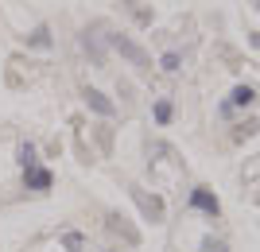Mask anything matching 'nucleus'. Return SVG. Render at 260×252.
<instances>
[{
	"mask_svg": "<svg viewBox=\"0 0 260 252\" xmlns=\"http://www.w3.org/2000/svg\"><path fill=\"white\" fill-rule=\"evenodd\" d=\"M105 43L113 47V51H117V55L124 58L128 66H136L140 74H148V70H152V55H148V51H144L136 39H128V35H120V31H109V35H105Z\"/></svg>",
	"mask_w": 260,
	"mask_h": 252,
	"instance_id": "nucleus-1",
	"label": "nucleus"
},
{
	"mask_svg": "<svg viewBox=\"0 0 260 252\" xmlns=\"http://www.w3.org/2000/svg\"><path fill=\"white\" fill-rule=\"evenodd\" d=\"M82 101H86L89 113H98V117H105V121L117 117V101L109 97V93H101L98 86H82Z\"/></svg>",
	"mask_w": 260,
	"mask_h": 252,
	"instance_id": "nucleus-2",
	"label": "nucleus"
},
{
	"mask_svg": "<svg viewBox=\"0 0 260 252\" xmlns=\"http://www.w3.org/2000/svg\"><path fill=\"white\" fill-rule=\"evenodd\" d=\"M128 194H132V202L140 206V213H144L148 221H163V213H167V209H163V198H159V194H148V190H140L136 183L128 187Z\"/></svg>",
	"mask_w": 260,
	"mask_h": 252,
	"instance_id": "nucleus-3",
	"label": "nucleus"
},
{
	"mask_svg": "<svg viewBox=\"0 0 260 252\" xmlns=\"http://www.w3.org/2000/svg\"><path fill=\"white\" fill-rule=\"evenodd\" d=\"M54 187V171L43 163H35L23 171V190H31V194H47V190Z\"/></svg>",
	"mask_w": 260,
	"mask_h": 252,
	"instance_id": "nucleus-4",
	"label": "nucleus"
},
{
	"mask_svg": "<svg viewBox=\"0 0 260 252\" xmlns=\"http://www.w3.org/2000/svg\"><path fill=\"white\" fill-rule=\"evenodd\" d=\"M190 209L206 213V218H217V213H221V202H217V194L210 187H194L190 190Z\"/></svg>",
	"mask_w": 260,
	"mask_h": 252,
	"instance_id": "nucleus-5",
	"label": "nucleus"
},
{
	"mask_svg": "<svg viewBox=\"0 0 260 252\" xmlns=\"http://www.w3.org/2000/svg\"><path fill=\"white\" fill-rule=\"evenodd\" d=\"M105 229L113 233V237H120V241H124V244H140V233L132 229L128 221L120 218V213H109V221H105Z\"/></svg>",
	"mask_w": 260,
	"mask_h": 252,
	"instance_id": "nucleus-6",
	"label": "nucleus"
},
{
	"mask_svg": "<svg viewBox=\"0 0 260 252\" xmlns=\"http://www.w3.org/2000/svg\"><path fill=\"white\" fill-rule=\"evenodd\" d=\"M78 43H82V51L93 58V66H105V47H101V35H93V31L86 27V31L78 35Z\"/></svg>",
	"mask_w": 260,
	"mask_h": 252,
	"instance_id": "nucleus-7",
	"label": "nucleus"
},
{
	"mask_svg": "<svg viewBox=\"0 0 260 252\" xmlns=\"http://www.w3.org/2000/svg\"><path fill=\"white\" fill-rule=\"evenodd\" d=\"M23 43L35 47V51H51V47H54V35H51V27H47V23H35L31 31L23 35Z\"/></svg>",
	"mask_w": 260,
	"mask_h": 252,
	"instance_id": "nucleus-8",
	"label": "nucleus"
},
{
	"mask_svg": "<svg viewBox=\"0 0 260 252\" xmlns=\"http://www.w3.org/2000/svg\"><path fill=\"white\" fill-rule=\"evenodd\" d=\"M16 163H20V171H27V167L39 163V148H35L31 140H23L20 148H16Z\"/></svg>",
	"mask_w": 260,
	"mask_h": 252,
	"instance_id": "nucleus-9",
	"label": "nucleus"
},
{
	"mask_svg": "<svg viewBox=\"0 0 260 252\" xmlns=\"http://www.w3.org/2000/svg\"><path fill=\"white\" fill-rule=\"evenodd\" d=\"M152 121L159 124V128H167V124L175 121V105H171V101H167V97H159V101H155V105H152Z\"/></svg>",
	"mask_w": 260,
	"mask_h": 252,
	"instance_id": "nucleus-10",
	"label": "nucleus"
},
{
	"mask_svg": "<svg viewBox=\"0 0 260 252\" xmlns=\"http://www.w3.org/2000/svg\"><path fill=\"white\" fill-rule=\"evenodd\" d=\"M252 101H256V89L252 86H233V93H229V105H233V109H249Z\"/></svg>",
	"mask_w": 260,
	"mask_h": 252,
	"instance_id": "nucleus-11",
	"label": "nucleus"
},
{
	"mask_svg": "<svg viewBox=\"0 0 260 252\" xmlns=\"http://www.w3.org/2000/svg\"><path fill=\"white\" fill-rule=\"evenodd\" d=\"M62 248H66V252H82V248H86V233L66 229V233H62Z\"/></svg>",
	"mask_w": 260,
	"mask_h": 252,
	"instance_id": "nucleus-12",
	"label": "nucleus"
},
{
	"mask_svg": "<svg viewBox=\"0 0 260 252\" xmlns=\"http://www.w3.org/2000/svg\"><path fill=\"white\" fill-rule=\"evenodd\" d=\"M159 70L163 74H179V70H183V55H179V51H167V55L159 58Z\"/></svg>",
	"mask_w": 260,
	"mask_h": 252,
	"instance_id": "nucleus-13",
	"label": "nucleus"
},
{
	"mask_svg": "<svg viewBox=\"0 0 260 252\" xmlns=\"http://www.w3.org/2000/svg\"><path fill=\"white\" fill-rule=\"evenodd\" d=\"M252 132H256V121H252V117H249V121H241V124H233V140H249V136H252Z\"/></svg>",
	"mask_w": 260,
	"mask_h": 252,
	"instance_id": "nucleus-14",
	"label": "nucleus"
},
{
	"mask_svg": "<svg viewBox=\"0 0 260 252\" xmlns=\"http://www.w3.org/2000/svg\"><path fill=\"white\" fill-rule=\"evenodd\" d=\"M198 252H229V244L221 241V237H202V244H198Z\"/></svg>",
	"mask_w": 260,
	"mask_h": 252,
	"instance_id": "nucleus-15",
	"label": "nucleus"
},
{
	"mask_svg": "<svg viewBox=\"0 0 260 252\" xmlns=\"http://www.w3.org/2000/svg\"><path fill=\"white\" fill-rule=\"evenodd\" d=\"M120 4H124V8H128L132 16H136V23H152V12H148V8H140L136 0H120Z\"/></svg>",
	"mask_w": 260,
	"mask_h": 252,
	"instance_id": "nucleus-16",
	"label": "nucleus"
},
{
	"mask_svg": "<svg viewBox=\"0 0 260 252\" xmlns=\"http://www.w3.org/2000/svg\"><path fill=\"white\" fill-rule=\"evenodd\" d=\"M249 43H252V47H260V31H256V35H249Z\"/></svg>",
	"mask_w": 260,
	"mask_h": 252,
	"instance_id": "nucleus-17",
	"label": "nucleus"
},
{
	"mask_svg": "<svg viewBox=\"0 0 260 252\" xmlns=\"http://www.w3.org/2000/svg\"><path fill=\"white\" fill-rule=\"evenodd\" d=\"M252 4H256V8H260V0H252Z\"/></svg>",
	"mask_w": 260,
	"mask_h": 252,
	"instance_id": "nucleus-18",
	"label": "nucleus"
},
{
	"mask_svg": "<svg viewBox=\"0 0 260 252\" xmlns=\"http://www.w3.org/2000/svg\"><path fill=\"white\" fill-rule=\"evenodd\" d=\"M105 252H117V248H105Z\"/></svg>",
	"mask_w": 260,
	"mask_h": 252,
	"instance_id": "nucleus-19",
	"label": "nucleus"
}]
</instances>
